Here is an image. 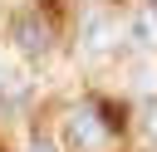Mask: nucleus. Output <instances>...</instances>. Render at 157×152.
I'll list each match as a JSON object with an SVG mask.
<instances>
[{"label":"nucleus","instance_id":"obj_6","mask_svg":"<svg viewBox=\"0 0 157 152\" xmlns=\"http://www.w3.org/2000/svg\"><path fill=\"white\" fill-rule=\"evenodd\" d=\"M29 152H54V147H49V142H34V147H29Z\"/></svg>","mask_w":157,"mask_h":152},{"label":"nucleus","instance_id":"obj_4","mask_svg":"<svg viewBox=\"0 0 157 152\" xmlns=\"http://www.w3.org/2000/svg\"><path fill=\"white\" fill-rule=\"evenodd\" d=\"M15 39H20L25 54H44V49H49V25L34 20V15H25V20L15 25Z\"/></svg>","mask_w":157,"mask_h":152},{"label":"nucleus","instance_id":"obj_2","mask_svg":"<svg viewBox=\"0 0 157 152\" xmlns=\"http://www.w3.org/2000/svg\"><path fill=\"white\" fill-rule=\"evenodd\" d=\"M113 44H118V25H113L108 15H88V25H83V49H88L93 59H103Z\"/></svg>","mask_w":157,"mask_h":152},{"label":"nucleus","instance_id":"obj_5","mask_svg":"<svg viewBox=\"0 0 157 152\" xmlns=\"http://www.w3.org/2000/svg\"><path fill=\"white\" fill-rule=\"evenodd\" d=\"M147 132H152V137H157V103H152V108H147Z\"/></svg>","mask_w":157,"mask_h":152},{"label":"nucleus","instance_id":"obj_1","mask_svg":"<svg viewBox=\"0 0 157 152\" xmlns=\"http://www.w3.org/2000/svg\"><path fill=\"white\" fill-rule=\"evenodd\" d=\"M69 137H74L83 152H103V147H108V127H103V118H98L93 108L69 113Z\"/></svg>","mask_w":157,"mask_h":152},{"label":"nucleus","instance_id":"obj_3","mask_svg":"<svg viewBox=\"0 0 157 152\" xmlns=\"http://www.w3.org/2000/svg\"><path fill=\"white\" fill-rule=\"evenodd\" d=\"M128 39H132L142 54H157V0L142 5V10L128 20Z\"/></svg>","mask_w":157,"mask_h":152}]
</instances>
